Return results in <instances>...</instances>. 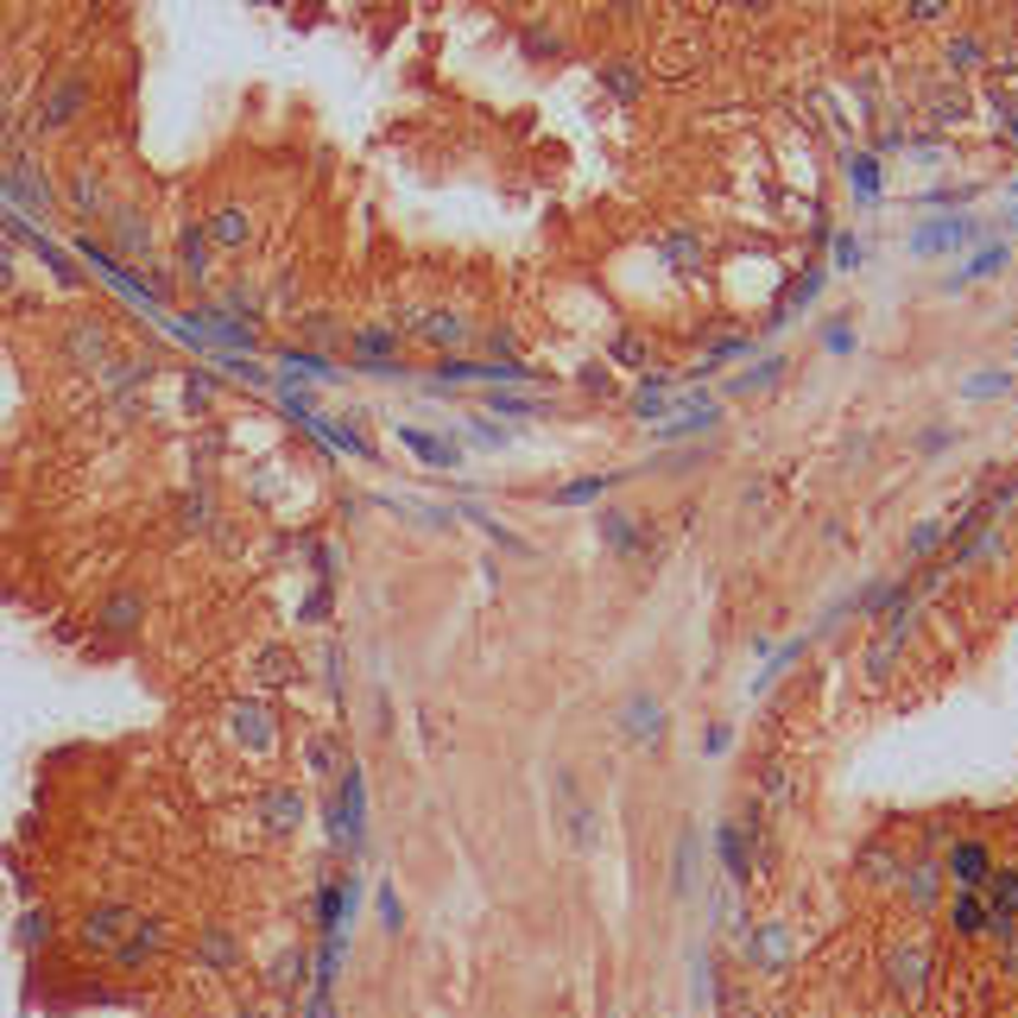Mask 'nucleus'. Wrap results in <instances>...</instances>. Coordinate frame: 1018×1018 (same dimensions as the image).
Returning a JSON list of instances; mask_svg holds the SVG:
<instances>
[{"mask_svg":"<svg viewBox=\"0 0 1018 1018\" xmlns=\"http://www.w3.org/2000/svg\"><path fill=\"white\" fill-rule=\"evenodd\" d=\"M89 109V76L76 71V76H58L44 96H38V114H33V127L38 133H64L76 114Z\"/></svg>","mask_w":1018,"mask_h":1018,"instance_id":"nucleus-1","label":"nucleus"},{"mask_svg":"<svg viewBox=\"0 0 1018 1018\" xmlns=\"http://www.w3.org/2000/svg\"><path fill=\"white\" fill-rule=\"evenodd\" d=\"M550 798H557V823H563V836H570V848H595V810L582 803V791H576V778H570V765H557L550 772Z\"/></svg>","mask_w":1018,"mask_h":1018,"instance_id":"nucleus-2","label":"nucleus"},{"mask_svg":"<svg viewBox=\"0 0 1018 1018\" xmlns=\"http://www.w3.org/2000/svg\"><path fill=\"white\" fill-rule=\"evenodd\" d=\"M968 241H981V221L975 216H937V221H924V228L911 234V254L917 259H943V254H962Z\"/></svg>","mask_w":1018,"mask_h":1018,"instance_id":"nucleus-3","label":"nucleus"},{"mask_svg":"<svg viewBox=\"0 0 1018 1018\" xmlns=\"http://www.w3.org/2000/svg\"><path fill=\"white\" fill-rule=\"evenodd\" d=\"M399 348H405V335L393 323L348 329V355H355L361 367H373V373H399Z\"/></svg>","mask_w":1018,"mask_h":1018,"instance_id":"nucleus-4","label":"nucleus"},{"mask_svg":"<svg viewBox=\"0 0 1018 1018\" xmlns=\"http://www.w3.org/2000/svg\"><path fill=\"white\" fill-rule=\"evenodd\" d=\"M64 203H71L76 216H109L114 190H109V178H102L96 165H76V171H64Z\"/></svg>","mask_w":1018,"mask_h":1018,"instance_id":"nucleus-5","label":"nucleus"},{"mask_svg":"<svg viewBox=\"0 0 1018 1018\" xmlns=\"http://www.w3.org/2000/svg\"><path fill=\"white\" fill-rule=\"evenodd\" d=\"M203 234L216 241L221 254H241V247L254 241V216H247L241 203H221V209H209V221H203Z\"/></svg>","mask_w":1018,"mask_h":1018,"instance_id":"nucleus-6","label":"nucleus"},{"mask_svg":"<svg viewBox=\"0 0 1018 1018\" xmlns=\"http://www.w3.org/2000/svg\"><path fill=\"white\" fill-rule=\"evenodd\" d=\"M178 272H183V285H209V272H216V259H209V234L190 221L178 234Z\"/></svg>","mask_w":1018,"mask_h":1018,"instance_id":"nucleus-7","label":"nucleus"},{"mask_svg":"<svg viewBox=\"0 0 1018 1018\" xmlns=\"http://www.w3.org/2000/svg\"><path fill=\"white\" fill-rule=\"evenodd\" d=\"M1006 259H1013V247H1006V241H993V247H975V254H968V266H955V272H949V291H962V285H975V279H993V272H1006Z\"/></svg>","mask_w":1018,"mask_h":1018,"instance_id":"nucleus-8","label":"nucleus"},{"mask_svg":"<svg viewBox=\"0 0 1018 1018\" xmlns=\"http://www.w3.org/2000/svg\"><path fill=\"white\" fill-rule=\"evenodd\" d=\"M399 443L411 449V456H424L431 469H456V462H462V456H456V443H443V436L418 431V424H399Z\"/></svg>","mask_w":1018,"mask_h":1018,"instance_id":"nucleus-9","label":"nucleus"},{"mask_svg":"<svg viewBox=\"0 0 1018 1018\" xmlns=\"http://www.w3.org/2000/svg\"><path fill=\"white\" fill-rule=\"evenodd\" d=\"M949 873H955V879H962V886H968V892H975V886H987V848L981 841H955V854H949Z\"/></svg>","mask_w":1018,"mask_h":1018,"instance_id":"nucleus-10","label":"nucleus"},{"mask_svg":"<svg viewBox=\"0 0 1018 1018\" xmlns=\"http://www.w3.org/2000/svg\"><path fill=\"white\" fill-rule=\"evenodd\" d=\"M127 924H133V911H120V905H102V911H89V924H82V943H114V937H120V930H127Z\"/></svg>","mask_w":1018,"mask_h":1018,"instance_id":"nucleus-11","label":"nucleus"},{"mask_svg":"<svg viewBox=\"0 0 1018 1018\" xmlns=\"http://www.w3.org/2000/svg\"><path fill=\"white\" fill-rule=\"evenodd\" d=\"M943 58H949V71H955V76L981 71V64H987V38H981V33H962V38H949V51H943Z\"/></svg>","mask_w":1018,"mask_h":1018,"instance_id":"nucleus-12","label":"nucleus"},{"mask_svg":"<svg viewBox=\"0 0 1018 1018\" xmlns=\"http://www.w3.org/2000/svg\"><path fill=\"white\" fill-rule=\"evenodd\" d=\"M658 727H664L658 702L652 696H633V702H626V734H633V740H658Z\"/></svg>","mask_w":1018,"mask_h":1018,"instance_id":"nucleus-13","label":"nucleus"},{"mask_svg":"<svg viewBox=\"0 0 1018 1018\" xmlns=\"http://www.w3.org/2000/svg\"><path fill=\"white\" fill-rule=\"evenodd\" d=\"M1013 911H1018V873H1000L987 886V917H1013Z\"/></svg>","mask_w":1018,"mask_h":1018,"instance_id":"nucleus-14","label":"nucleus"},{"mask_svg":"<svg viewBox=\"0 0 1018 1018\" xmlns=\"http://www.w3.org/2000/svg\"><path fill=\"white\" fill-rule=\"evenodd\" d=\"M778 373H785V361H778V355H765L753 373H740V380H734V393H740V399H747V393H765V386H778Z\"/></svg>","mask_w":1018,"mask_h":1018,"instance_id":"nucleus-15","label":"nucleus"},{"mask_svg":"<svg viewBox=\"0 0 1018 1018\" xmlns=\"http://www.w3.org/2000/svg\"><path fill=\"white\" fill-rule=\"evenodd\" d=\"M601 82H608V89H614L620 102H633V96H639V89H646V76L633 71V64H601Z\"/></svg>","mask_w":1018,"mask_h":1018,"instance_id":"nucleus-16","label":"nucleus"},{"mask_svg":"<svg viewBox=\"0 0 1018 1018\" xmlns=\"http://www.w3.org/2000/svg\"><path fill=\"white\" fill-rule=\"evenodd\" d=\"M848 178H854L861 196H879V158H873V152H854V158H848Z\"/></svg>","mask_w":1018,"mask_h":1018,"instance_id":"nucleus-17","label":"nucleus"},{"mask_svg":"<svg viewBox=\"0 0 1018 1018\" xmlns=\"http://www.w3.org/2000/svg\"><path fill=\"white\" fill-rule=\"evenodd\" d=\"M1006 386H1013V373H1000V367H993V373H968V386H962V393H968V399H1000Z\"/></svg>","mask_w":1018,"mask_h":1018,"instance_id":"nucleus-18","label":"nucleus"},{"mask_svg":"<svg viewBox=\"0 0 1018 1018\" xmlns=\"http://www.w3.org/2000/svg\"><path fill=\"white\" fill-rule=\"evenodd\" d=\"M608 487H614V474H588V481H570L557 500H563V507H582V500H595V494H608Z\"/></svg>","mask_w":1018,"mask_h":1018,"instance_id":"nucleus-19","label":"nucleus"},{"mask_svg":"<svg viewBox=\"0 0 1018 1018\" xmlns=\"http://www.w3.org/2000/svg\"><path fill=\"white\" fill-rule=\"evenodd\" d=\"M949 7H955V0H905V20L911 26H943Z\"/></svg>","mask_w":1018,"mask_h":1018,"instance_id":"nucleus-20","label":"nucleus"},{"mask_svg":"<svg viewBox=\"0 0 1018 1018\" xmlns=\"http://www.w3.org/2000/svg\"><path fill=\"white\" fill-rule=\"evenodd\" d=\"M487 411H507V418H545L550 405L545 399H512V393H494V405Z\"/></svg>","mask_w":1018,"mask_h":1018,"instance_id":"nucleus-21","label":"nucleus"},{"mask_svg":"<svg viewBox=\"0 0 1018 1018\" xmlns=\"http://www.w3.org/2000/svg\"><path fill=\"white\" fill-rule=\"evenodd\" d=\"M481 348H487V355H500V361H512V348H519V335H512V323L481 329Z\"/></svg>","mask_w":1018,"mask_h":1018,"instance_id":"nucleus-22","label":"nucleus"},{"mask_svg":"<svg viewBox=\"0 0 1018 1018\" xmlns=\"http://www.w3.org/2000/svg\"><path fill=\"white\" fill-rule=\"evenodd\" d=\"M861 254H867V247H861V234H836V266H841V272H854Z\"/></svg>","mask_w":1018,"mask_h":1018,"instance_id":"nucleus-23","label":"nucleus"},{"mask_svg":"<svg viewBox=\"0 0 1018 1018\" xmlns=\"http://www.w3.org/2000/svg\"><path fill=\"white\" fill-rule=\"evenodd\" d=\"M380 924H386V930H405V899L393 892V886L380 892Z\"/></svg>","mask_w":1018,"mask_h":1018,"instance_id":"nucleus-24","label":"nucleus"},{"mask_svg":"<svg viewBox=\"0 0 1018 1018\" xmlns=\"http://www.w3.org/2000/svg\"><path fill=\"white\" fill-rule=\"evenodd\" d=\"M823 348H829V355H854V323H829Z\"/></svg>","mask_w":1018,"mask_h":1018,"instance_id":"nucleus-25","label":"nucleus"},{"mask_svg":"<svg viewBox=\"0 0 1018 1018\" xmlns=\"http://www.w3.org/2000/svg\"><path fill=\"white\" fill-rule=\"evenodd\" d=\"M20 285V266H13V254H7V247H0V291H13Z\"/></svg>","mask_w":1018,"mask_h":1018,"instance_id":"nucleus-26","label":"nucleus"}]
</instances>
